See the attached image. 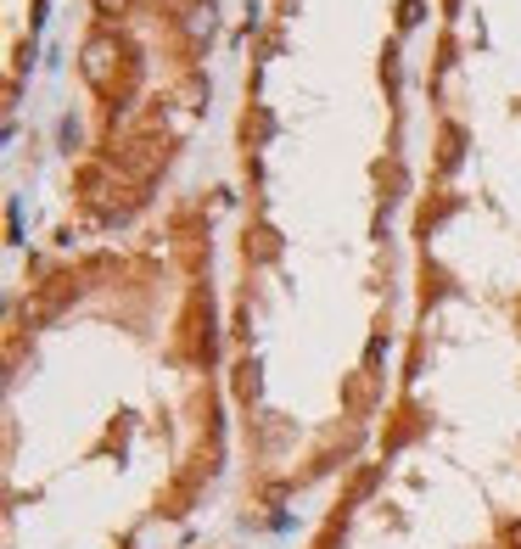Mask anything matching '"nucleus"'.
I'll return each instance as SVG.
<instances>
[{
    "instance_id": "1",
    "label": "nucleus",
    "mask_w": 521,
    "mask_h": 549,
    "mask_svg": "<svg viewBox=\"0 0 521 549\" xmlns=\"http://www.w3.org/2000/svg\"><path fill=\"white\" fill-rule=\"evenodd\" d=\"M102 6H123V0H102Z\"/></svg>"
}]
</instances>
